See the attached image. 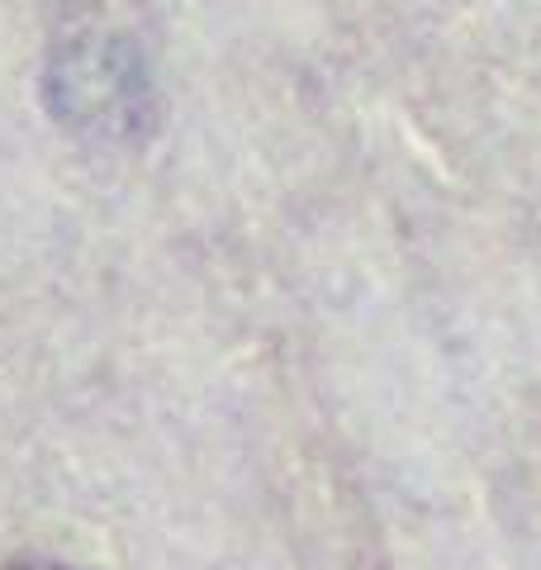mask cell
Instances as JSON below:
<instances>
[{
  "mask_svg": "<svg viewBox=\"0 0 541 570\" xmlns=\"http://www.w3.org/2000/svg\"><path fill=\"white\" fill-rule=\"evenodd\" d=\"M14 570H58V566H14Z\"/></svg>",
  "mask_w": 541,
  "mask_h": 570,
  "instance_id": "cell-1",
  "label": "cell"
}]
</instances>
